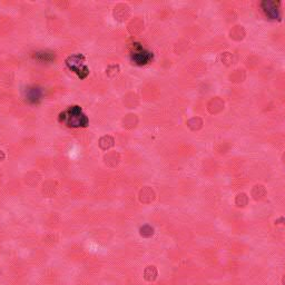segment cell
Here are the masks:
<instances>
[{
  "instance_id": "1",
  "label": "cell",
  "mask_w": 285,
  "mask_h": 285,
  "mask_svg": "<svg viewBox=\"0 0 285 285\" xmlns=\"http://www.w3.org/2000/svg\"><path fill=\"white\" fill-rule=\"evenodd\" d=\"M59 121L65 123L69 127H86L88 118L81 111L79 106H73L69 109L64 111L59 116Z\"/></svg>"
},
{
  "instance_id": "2",
  "label": "cell",
  "mask_w": 285,
  "mask_h": 285,
  "mask_svg": "<svg viewBox=\"0 0 285 285\" xmlns=\"http://www.w3.org/2000/svg\"><path fill=\"white\" fill-rule=\"evenodd\" d=\"M153 59V53L141 47L139 44H135L132 50V62L138 66H142L150 63Z\"/></svg>"
},
{
  "instance_id": "3",
  "label": "cell",
  "mask_w": 285,
  "mask_h": 285,
  "mask_svg": "<svg viewBox=\"0 0 285 285\" xmlns=\"http://www.w3.org/2000/svg\"><path fill=\"white\" fill-rule=\"evenodd\" d=\"M67 65L71 70H74L75 73L80 77V78H85L88 75V68L85 65V59L82 56L76 55L73 57H69L67 59Z\"/></svg>"
},
{
  "instance_id": "4",
  "label": "cell",
  "mask_w": 285,
  "mask_h": 285,
  "mask_svg": "<svg viewBox=\"0 0 285 285\" xmlns=\"http://www.w3.org/2000/svg\"><path fill=\"white\" fill-rule=\"evenodd\" d=\"M261 6H262L265 15L269 17L270 19L278 20L281 18L280 9H278V3L271 2V0H265V2L261 4Z\"/></svg>"
},
{
  "instance_id": "5",
  "label": "cell",
  "mask_w": 285,
  "mask_h": 285,
  "mask_svg": "<svg viewBox=\"0 0 285 285\" xmlns=\"http://www.w3.org/2000/svg\"><path fill=\"white\" fill-rule=\"evenodd\" d=\"M40 97H41V92L38 88H33L29 91L28 98H29V100H32V102H37Z\"/></svg>"
}]
</instances>
